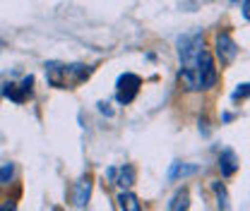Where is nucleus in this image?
<instances>
[{"instance_id":"1","label":"nucleus","mask_w":250,"mask_h":211,"mask_svg":"<svg viewBox=\"0 0 250 211\" xmlns=\"http://www.w3.org/2000/svg\"><path fill=\"white\" fill-rule=\"evenodd\" d=\"M205 51V36L197 31V34H188L178 38V58H181V70L188 72H195L197 75V60H200V53Z\"/></svg>"},{"instance_id":"2","label":"nucleus","mask_w":250,"mask_h":211,"mask_svg":"<svg viewBox=\"0 0 250 211\" xmlns=\"http://www.w3.org/2000/svg\"><path fill=\"white\" fill-rule=\"evenodd\" d=\"M197 79H200V89H212L217 84V65L209 51H202L200 53V60H197Z\"/></svg>"},{"instance_id":"3","label":"nucleus","mask_w":250,"mask_h":211,"mask_svg":"<svg viewBox=\"0 0 250 211\" xmlns=\"http://www.w3.org/2000/svg\"><path fill=\"white\" fill-rule=\"evenodd\" d=\"M214 53H217V60L221 65H231V62L236 60V56H238V46H236V41L229 34H217V38H214Z\"/></svg>"},{"instance_id":"4","label":"nucleus","mask_w":250,"mask_h":211,"mask_svg":"<svg viewBox=\"0 0 250 211\" xmlns=\"http://www.w3.org/2000/svg\"><path fill=\"white\" fill-rule=\"evenodd\" d=\"M137 89H140V77L137 75H132V72L121 75V79H118V101L121 103H130L135 98Z\"/></svg>"},{"instance_id":"5","label":"nucleus","mask_w":250,"mask_h":211,"mask_svg":"<svg viewBox=\"0 0 250 211\" xmlns=\"http://www.w3.org/2000/svg\"><path fill=\"white\" fill-rule=\"evenodd\" d=\"M89 197H92V178L89 175H82L80 180L75 182V187H72V204L77 209H84L87 202H89Z\"/></svg>"},{"instance_id":"6","label":"nucleus","mask_w":250,"mask_h":211,"mask_svg":"<svg viewBox=\"0 0 250 211\" xmlns=\"http://www.w3.org/2000/svg\"><path fill=\"white\" fill-rule=\"evenodd\" d=\"M219 171H221L224 178H231L238 171V158H236V153L231 149H224L219 153Z\"/></svg>"},{"instance_id":"7","label":"nucleus","mask_w":250,"mask_h":211,"mask_svg":"<svg viewBox=\"0 0 250 211\" xmlns=\"http://www.w3.org/2000/svg\"><path fill=\"white\" fill-rule=\"evenodd\" d=\"M108 178L113 182H118L121 187H130L135 182V168L132 166H123V168H111Z\"/></svg>"},{"instance_id":"8","label":"nucleus","mask_w":250,"mask_h":211,"mask_svg":"<svg viewBox=\"0 0 250 211\" xmlns=\"http://www.w3.org/2000/svg\"><path fill=\"white\" fill-rule=\"evenodd\" d=\"M197 173V166H188V163H171L168 168V180H181V178H188V175H195Z\"/></svg>"},{"instance_id":"9","label":"nucleus","mask_w":250,"mask_h":211,"mask_svg":"<svg viewBox=\"0 0 250 211\" xmlns=\"http://www.w3.org/2000/svg\"><path fill=\"white\" fill-rule=\"evenodd\" d=\"M118 207H121V211H142V202H140L132 192L123 190V192L118 194Z\"/></svg>"},{"instance_id":"10","label":"nucleus","mask_w":250,"mask_h":211,"mask_svg":"<svg viewBox=\"0 0 250 211\" xmlns=\"http://www.w3.org/2000/svg\"><path fill=\"white\" fill-rule=\"evenodd\" d=\"M188 207H190V192L183 187V190H178V192L173 194V199L168 202V211H188Z\"/></svg>"},{"instance_id":"11","label":"nucleus","mask_w":250,"mask_h":211,"mask_svg":"<svg viewBox=\"0 0 250 211\" xmlns=\"http://www.w3.org/2000/svg\"><path fill=\"white\" fill-rule=\"evenodd\" d=\"M212 190H214V194H217V207H219V211H229V192H226L224 182L214 180V182H212Z\"/></svg>"},{"instance_id":"12","label":"nucleus","mask_w":250,"mask_h":211,"mask_svg":"<svg viewBox=\"0 0 250 211\" xmlns=\"http://www.w3.org/2000/svg\"><path fill=\"white\" fill-rule=\"evenodd\" d=\"M12 175H15V166H12V163H2V166H0V182H2V185L10 182Z\"/></svg>"},{"instance_id":"13","label":"nucleus","mask_w":250,"mask_h":211,"mask_svg":"<svg viewBox=\"0 0 250 211\" xmlns=\"http://www.w3.org/2000/svg\"><path fill=\"white\" fill-rule=\"evenodd\" d=\"M246 96H250V84H241L233 91V98H246Z\"/></svg>"},{"instance_id":"14","label":"nucleus","mask_w":250,"mask_h":211,"mask_svg":"<svg viewBox=\"0 0 250 211\" xmlns=\"http://www.w3.org/2000/svg\"><path fill=\"white\" fill-rule=\"evenodd\" d=\"M243 17L250 22V0H246V2H243Z\"/></svg>"},{"instance_id":"15","label":"nucleus","mask_w":250,"mask_h":211,"mask_svg":"<svg viewBox=\"0 0 250 211\" xmlns=\"http://www.w3.org/2000/svg\"><path fill=\"white\" fill-rule=\"evenodd\" d=\"M0 211H17V209H15V204H12V202H7V204H2V207H0Z\"/></svg>"},{"instance_id":"16","label":"nucleus","mask_w":250,"mask_h":211,"mask_svg":"<svg viewBox=\"0 0 250 211\" xmlns=\"http://www.w3.org/2000/svg\"><path fill=\"white\" fill-rule=\"evenodd\" d=\"M56 211H61V209H56Z\"/></svg>"}]
</instances>
